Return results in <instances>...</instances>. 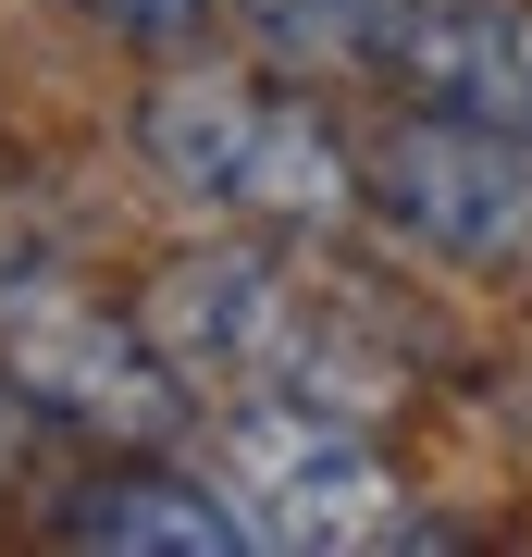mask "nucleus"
<instances>
[{"instance_id":"1","label":"nucleus","mask_w":532,"mask_h":557,"mask_svg":"<svg viewBox=\"0 0 532 557\" xmlns=\"http://www.w3.org/2000/svg\"><path fill=\"white\" fill-rule=\"evenodd\" d=\"M137 335L174 359L186 397H223V409H248V397L335 409V421L396 409V359L359 335V310H335L310 273H285L260 236L161 260V285L137 298Z\"/></svg>"},{"instance_id":"2","label":"nucleus","mask_w":532,"mask_h":557,"mask_svg":"<svg viewBox=\"0 0 532 557\" xmlns=\"http://www.w3.org/2000/svg\"><path fill=\"white\" fill-rule=\"evenodd\" d=\"M137 149L174 199L248 223V236H310L359 199V149L322 124L310 100L260 75H223V62H174V75L137 100Z\"/></svg>"},{"instance_id":"3","label":"nucleus","mask_w":532,"mask_h":557,"mask_svg":"<svg viewBox=\"0 0 532 557\" xmlns=\"http://www.w3.org/2000/svg\"><path fill=\"white\" fill-rule=\"evenodd\" d=\"M0 384L99 446H174L198 409L174 384V359L137 335V310H99L50 260H0Z\"/></svg>"},{"instance_id":"4","label":"nucleus","mask_w":532,"mask_h":557,"mask_svg":"<svg viewBox=\"0 0 532 557\" xmlns=\"http://www.w3.org/2000/svg\"><path fill=\"white\" fill-rule=\"evenodd\" d=\"M223 483H236V533L248 545H297V557H359L409 533V483L384 471V446L335 409H285L248 397L223 421Z\"/></svg>"},{"instance_id":"5","label":"nucleus","mask_w":532,"mask_h":557,"mask_svg":"<svg viewBox=\"0 0 532 557\" xmlns=\"http://www.w3.org/2000/svg\"><path fill=\"white\" fill-rule=\"evenodd\" d=\"M359 199L409 248L458 260V273H495V260L532 248V137H495V124H458V112H409L359 149Z\"/></svg>"},{"instance_id":"6","label":"nucleus","mask_w":532,"mask_h":557,"mask_svg":"<svg viewBox=\"0 0 532 557\" xmlns=\"http://www.w3.org/2000/svg\"><path fill=\"white\" fill-rule=\"evenodd\" d=\"M372 75L409 87V112L532 137V0H396Z\"/></svg>"},{"instance_id":"7","label":"nucleus","mask_w":532,"mask_h":557,"mask_svg":"<svg viewBox=\"0 0 532 557\" xmlns=\"http://www.w3.org/2000/svg\"><path fill=\"white\" fill-rule=\"evenodd\" d=\"M62 545H99V557H236V508L211 496V483H174V471H124V483H87L75 508H62Z\"/></svg>"},{"instance_id":"8","label":"nucleus","mask_w":532,"mask_h":557,"mask_svg":"<svg viewBox=\"0 0 532 557\" xmlns=\"http://www.w3.org/2000/svg\"><path fill=\"white\" fill-rule=\"evenodd\" d=\"M236 13L273 50H297V62H372L384 25H396V0H236Z\"/></svg>"},{"instance_id":"9","label":"nucleus","mask_w":532,"mask_h":557,"mask_svg":"<svg viewBox=\"0 0 532 557\" xmlns=\"http://www.w3.org/2000/svg\"><path fill=\"white\" fill-rule=\"evenodd\" d=\"M62 13H87L99 38H137V50H198L211 0H62Z\"/></svg>"}]
</instances>
